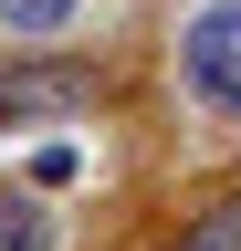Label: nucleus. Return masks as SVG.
I'll use <instances>...</instances> for the list:
<instances>
[{
  "instance_id": "nucleus-1",
  "label": "nucleus",
  "mask_w": 241,
  "mask_h": 251,
  "mask_svg": "<svg viewBox=\"0 0 241 251\" xmlns=\"http://www.w3.org/2000/svg\"><path fill=\"white\" fill-rule=\"evenodd\" d=\"M178 84L199 115H241V0H210L178 31Z\"/></svg>"
},
{
  "instance_id": "nucleus-2",
  "label": "nucleus",
  "mask_w": 241,
  "mask_h": 251,
  "mask_svg": "<svg viewBox=\"0 0 241 251\" xmlns=\"http://www.w3.org/2000/svg\"><path fill=\"white\" fill-rule=\"evenodd\" d=\"M105 94L95 63H63V52H21V63H0V126H63L84 115Z\"/></svg>"
},
{
  "instance_id": "nucleus-3",
  "label": "nucleus",
  "mask_w": 241,
  "mask_h": 251,
  "mask_svg": "<svg viewBox=\"0 0 241 251\" xmlns=\"http://www.w3.org/2000/svg\"><path fill=\"white\" fill-rule=\"evenodd\" d=\"M0 251H53V209H42V188H0Z\"/></svg>"
},
{
  "instance_id": "nucleus-4",
  "label": "nucleus",
  "mask_w": 241,
  "mask_h": 251,
  "mask_svg": "<svg viewBox=\"0 0 241 251\" xmlns=\"http://www.w3.org/2000/svg\"><path fill=\"white\" fill-rule=\"evenodd\" d=\"M74 11H84V0H0V31H32V42H53Z\"/></svg>"
},
{
  "instance_id": "nucleus-5",
  "label": "nucleus",
  "mask_w": 241,
  "mask_h": 251,
  "mask_svg": "<svg viewBox=\"0 0 241 251\" xmlns=\"http://www.w3.org/2000/svg\"><path fill=\"white\" fill-rule=\"evenodd\" d=\"M178 251H241V199H220L210 220H189V241Z\"/></svg>"
}]
</instances>
